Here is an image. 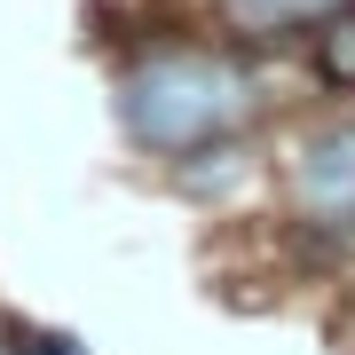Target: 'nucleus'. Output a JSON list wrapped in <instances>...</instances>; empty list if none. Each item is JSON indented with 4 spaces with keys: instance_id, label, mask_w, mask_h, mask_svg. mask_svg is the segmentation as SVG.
I'll use <instances>...</instances> for the list:
<instances>
[{
    "instance_id": "39448f33",
    "label": "nucleus",
    "mask_w": 355,
    "mask_h": 355,
    "mask_svg": "<svg viewBox=\"0 0 355 355\" xmlns=\"http://www.w3.org/2000/svg\"><path fill=\"white\" fill-rule=\"evenodd\" d=\"M0 340H8V355H87V340H71V331H48V324H8Z\"/></svg>"
},
{
    "instance_id": "7ed1b4c3",
    "label": "nucleus",
    "mask_w": 355,
    "mask_h": 355,
    "mask_svg": "<svg viewBox=\"0 0 355 355\" xmlns=\"http://www.w3.org/2000/svg\"><path fill=\"white\" fill-rule=\"evenodd\" d=\"M214 16L237 40H308L355 16V0H214Z\"/></svg>"
},
{
    "instance_id": "0eeeda50",
    "label": "nucleus",
    "mask_w": 355,
    "mask_h": 355,
    "mask_svg": "<svg viewBox=\"0 0 355 355\" xmlns=\"http://www.w3.org/2000/svg\"><path fill=\"white\" fill-rule=\"evenodd\" d=\"M0 355H8V340H0Z\"/></svg>"
},
{
    "instance_id": "f257e3e1",
    "label": "nucleus",
    "mask_w": 355,
    "mask_h": 355,
    "mask_svg": "<svg viewBox=\"0 0 355 355\" xmlns=\"http://www.w3.org/2000/svg\"><path fill=\"white\" fill-rule=\"evenodd\" d=\"M119 135L150 158H190L205 142H229L261 119V79L229 48H198V40H158L119 64L111 87Z\"/></svg>"
},
{
    "instance_id": "20e7f679",
    "label": "nucleus",
    "mask_w": 355,
    "mask_h": 355,
    "mask_svg": "<svg viewBox=\"0 0 355 355\" xmlns=\"http://www.w3.org/2000/svg\"><path fill=\"white\" fill-rule=\"evenodd\" d=\"M245 174H253V158H245L237 135H229V142H205V150H190V158H174V182L190 198H229Z\"/></svg>"
},
{
    "instance_id": "423d86ee",
    "label": "nucleus",
    "mask_w": 355,
    "mask_h": 355,
    "mask_svg": "<svg viewBox=\"0 0 355 355\" xmlns=\"http://www.w3.org/2000/svg\"><path fill=\"white\" fill-rule=\"evenodd\" d=\"M324 71L340 79V87H355V24H347V16L324 32Z\"/></svg>"
},
{
    "instance_id": "f03ea898",
    "label": "nucleus",
    "mask_w": 355,
    "mask_h": 355,
    "mask_svg": "<svg viewBox=\"0 0 355 355\" xmlns=\"http://www.w3.org/2000/svg\"><path fill=\"white\" fill-rule=\"evenodd\" d=\"M292 214L331 253L355 245V119H331L292 150Z\"/></svg>"
}]
</instances>
